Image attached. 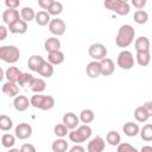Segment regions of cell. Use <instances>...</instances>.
Listing matches in <instances>:
<instances>
[{"label":"cell","mask_w":152,"mask_h":152,"mask_svg":"<svg viewBox=\"0 0 152 152\" xmlns=\"http://www.w3.org/2000/svg\"><path fill=\"white\" fill-rule=\"evenodd\" d=\"M20 1L19 0H5V6L7 8L11 10H17V7H19Z\"/></svg>","instance_id":"obj_41"},{"label":"cell","mask_w":152,"mask_h":152,"mask_svg":"<svg viewBox=\"0 0 152 152\" xmlns=\"http://www.w3.org/2000/svg\"><path fill=\"white\" fill-rule=\"evenodd\" d=\"M53 71H55V70H53V65H52L51 63H49L48 61H45L37 72H38L40 76H43V77H45V78H49V77H51V76L53 75Z\"/></svg>","instance_id":"obj_27"},{"label":"cell","mask_w":152,"mask_h":152,"mask_svg":"<svg viewBox=\"0 0 152 152\" xmlns=\"http://www.w3.org/2000/svg\"><path fill=\"white\" fill-rule=\"evenodd\" d=\"M19 19H21L20 17V13L18 10H11V8H7L2 13V21L5 24H7L8 26L15 21H18Z\"/></svg>","instance_id":"obj_12"},{"label":"cell","mask_w":152,"mask_h":152,"mask_svg":"<svg viewBox=\"0 0 152 152\" xmlns=\"http://www.w3.org/2000/svg\"><path fill=\"white\" fill-rule=\"evenodd\" d=\"M94 119H95V114H94V112L91 109H83L80 113V121L83 122L84 125L93 122Z\"/></svg>","instance_id":"obj_33"},{"label":"cell","mask_w":152,"mask_h":152,"mask_svg":"<svg viewBox=\"0 0 152 152\" xmlns=\"http://www.w3.org/2000/svg\"><path fill=\"white\" fill-rule=\"evenodd\" d=\"M8 31L14 34H23L27 31V23L24 21L23 19H19L18 21H15L8 26Z\"/></svg>","instance_id":"obj_17"},{"label":"cell","mask_w":152,"mask_h":152,"mask_svg":"<svg viewBox=\"0 0 152 152\" xmlns=\"http://www.w3.org/2000/svg\"><path fill=\"white\" fill-rule=\"evenodd\" d=\"M134 48H135V51L137 52H146V51H150V48H151V43L148 40L147 37L145 36H140L135 39L134 42Z\"/></svg>","instance_id":"obj_14"},{"label":"cell","mask_w":152,"mask_h":152,"mask_svg":"<svg viewBox=\"0 0 152 152\" xmlns=\"http://www.w3.org/2000/svg\"><path fill=\"white\" fill-rule=\"evenodd\" d=\"M44 62H45V59L42 56H39V55H32L28 58V61H27V66H28L30 70L37 72L39 70V68L43 65Z\"/></svg>","instance_id":"obj_19"},{"label":"cell","mask_w":152,"mask_h":152,"mask_svg":"<svg viewBox=\"0 0 152 152\" xmlns=\"http://www.w3.org/2000/svg\"><path fill=\"white\" fill-rule=\"evenodd\" d=\"M63 124L70 129V131H72V129H76L77 127H78V124H80V118L75 114V113H72V112H68V113H65L64 115H63Z\"/></svg>","instance_id":"obj_11"},{"label":"cell","mask_w":152,"mask_h":152,"mask_svg":"<svg viewBox=\"0 0 152 152\" xmlns=\"http://www.w3.org/2000/svg\"><path fill=\"white\" fill-rule=\"evenodd\" d=\"M132 5H133V7L137 8V11L142 10L146 5V0H132Z\"/></svg>","instance_id":"obj_44"},{"label":"cell","mask_w":152,"mask_h":152,"mask_svg":"<svg viewBox=\"0 0 152 152\" xmlns=\"http://www.w3.org/2000/svg\"><path fill=\"white\" fill-rule=\"evenodd\" d=\"M7 32H8V28L4 25H0V40H5L6 37H7Z\"/></svg>","instance_id":"obj_45"},{"label":"cell","mask_w":152,"mask_h":152,"mask_svg":"<svg viewBox=\"0 0 152 152\" xmlns=\"http://www.w3.org/2000/svg\"><path fill=\"white\" fill-rule=\"evenodd\" d=\"M31 106L36 109H42V110H50L55 106V99L51 95H42V94H36L31 99Z\"/></svg>","instance_id":"obj_2"},{"label":"cell","mask_w":152,"mask_h":152,"mask_svg":"<svg viewBox=\"0 0 152 152\" xmlns=\"http://www.w3.org/2000/svg\"><path fill=\"white\" fill-rule=\"evenodd\" d=\"M48 62L51 63L52 65H59V64H62L64 62V53L61 50L49 52V55H48Z\"/></svg>","instance_id":"obj_24"},{"label":"cell","mask_w":152,"mask_h":152,"mask_svg":"<svg viewBox=\"0 0 152 152\" xmlns=\"http://www.w3.org/2000/svg\"><path fill=\"white\" fill-rule=\"evenodd\" d=\"M104 7L118 15H127L131 11V7L127 1L125 0H106Z\"/></svg>","instance_id":"obj_5"},{"label":"cell","mask_w":152,"mask_h":152,"mask_svg":"<svg viewBox=\"0 0 152 152\" xmlns=\"http://www.w3.org/2000/svg\"><path fill=\"white\" fill-rule=\"evenodd\" d=\"M20 152H37V150H36V147H34L32 144L26 142V144H23V145H21Z\"/></svg>","instance_id":"obj_42"},{"label":"cell","mask_w":152,"mask_h":152,"mask_svg":"<svg viewBox=\"0 0 152 152\" xmlns=\"http://www.w3.org/2000/svg\"><path fill=\"white\" fill-rule=\"evenodd\" d=\"M28 106H31V101L25 95H18L13 100V107L18 112H25Z\"/></svg>","instance_id":"obj_13"},{"label":"cell","mask_w":152,"mask_h":152,"mask_svg":"<svg viewBox=\"0 0 152 152\" xmlns=\"http://www.w3.org/2000/svg\"><path fill=\"white\" fill-rule=\"evenodd\" d=\"M135 38V30L133 28V26L125 24L122 26H120L116 38H115V44L119 48H127L129 46L133 40Z\"/></svg>","instance_id":"obj_1"},{"label":"cell","mask_w":152,"mask_h":152,"mask_svg":"<svg viewBox=\"0 0 152 152\" xmlns=\"http://www.w3.org/2000/svg\"><path fill=\"white\" fill-rule=\"evenodd\" d=\"M45 88H46V82L40 77H34L30 84V89L36 94L43 93L45 90Z\"/></svg>","instance_id":"obj_22"},{"label":"cell","mask_w":152,"mask_h":152,"mask_svg":"<svg viewBox=\"0 0 152 152\" xmlns=\"http://www.w3.org/2000/svg\"><path fill=\"white\" fill-rule=\"evenodd\" d=\"M134 118L138 122H146L150 116H148L147 112L145 110V108L142 106H139L134 109Z\"/></svg>","instance_id":"obj_32"},{"label":"cell","mask_w":152,"mask_h":152,"mask_svg":"<svg viewBox=\"0 0 152 152\" xmlns=\"http://www.w3.org/2000/svg\"><path fill=\"white\" fill-rule=\"evenodd\" d=\"M15 144V137L10 133H5L1 137V145L6 148H12Z\"/></svg>","instance_id":"obj_35"},{"label":"cell","mask_w":152,"mask_h":152,"mask_svg":"<svg viewBox=\"0 0 152 152\" xmlns=\"http://www.w3.org/2000/svg\"><path fill=\"white\" fill-rule=\"evenodd\" d=\"M88 53H89V56L94 61L100 62V61L106 58V56H107V48L103 44H101V43H94V44H91L89 46Z\"/></svg>","instance_id":"obj_7"},{"label":"cell","mask_w":152,"mask_h":152,"mask_svg":"<svg viewBox=\"0 0 152 152\" xmlns=\"http://www.w3.org/2000/svg\"><path fill=\"white\" fill-rule=\"evenodd\" d=\"M55 0H39L38 1V6H40L43 10H49V7L52 5V2H53Z\"/></svg>","instance_id":"obj_43"},{"label":"cell","mask_w":152,"mask_h":152,"mask_svg":"<svg viewBox=\"0 0 152 152\" xmlns=\"http://www.w3.org/2000/svg\"><path fill=\"white\" fill-rule=\"evenodd\" d=\"M86 72L87 75L90 77V78H96L101 75V65H100V62L97 61H91L87 64V68H86Z\"/></svg>","instance_id":"obj_15"},{"label":"cell","mask_w":152,"mask_h":152,"mask_svg":"<svg viewBox=\"0 0 152 152\" xmlns=\"http://www.w3.org/2000/svg\"><path fill=\"white\" fill-rule=\"evenodd\" d=\"M116 152H139L134 146H132L128 142H120L118 145Z\"/></svg>","instance_id":"obj_40"},{"label":"cell","mask_w":152,"mask_h":152,"mask_svg":"<svg viewBox=\"0 0 152 152\" xmlns=\"http://www.w3.org/2000/svg\"><path fill=\"white\" fill-rule=\"evenodd\" d=\"M116 63H118V66H120L121 69L124 70H129L134 66V57H133V53L128 50H122L119 55H118V58H116Z\"/></svg>","instance_id":"obj_6"},{"label":"cell","mask_w":152,"mask_h":152,"mask_svg":"<svg viewBox=\"0 0 152 152\" xmlns=\"http://www.w3.org/2000/svg\"><path fill=\"white\" fill-rule=\"evenodd\" d=\"M104 147H106V142L103 138L100 135H96L88 142L87 152H103Z\"/></svg>","instance_id":"obj_10"},{"label":"cell","mask_w":152,"mask_h":152,"mask_svg":"<svg viewBox=\"0 0 152 152\" xmlns=\"http://www.w3.org/2000/svg\"><path fill=\"white\" fill-rule=\"evenodd\" d=\"M36 12H34V10L32 8V7H23L21 10H20V17H21V19L24 20V21H26V23H30V21H32V20H34L36 19Z\"/></svg>","instance_id":"obj_25"},{"label":"cell","mask_w":152,"mask_h":152,"mask_svg":"<svg viewBox=\"0 0 152 152\" xmlns=\"http://www.w3.org/2000/svg\"><path fill=\"white\" fill-rule=\"evenodd\" d=\"M7 152H20V150L19 148H10Z\"/></svg>","instance_id":"obj_49"},{"label":"cell","mask_w":152,"mask_h":152,"mask_svg":"<svg viewBox=\"0 0 152 152\" xmlns=\"http://www.w3.org/2000/svg\"><path fill=\"white\" fill-rule=\"evenodd\" d=\"M122 131L127 137H135V135H138L140 133V128H139L138 124L132 122V121H128V122L124 124Z\"/></svg>","instance_id":"obj_21"},{"label":"cell","mask_w":152,"mask_h":152,"mask_svg":"<svg viewBox=\"0 0 152 152\" xmlns=\"http://www.w3.org/2000/svg\"><path fill=\"white\" fill-rule=\"evenodd\" d=\"M51 148H52L53 152H66L68 148H69V144L63 138H59V139H56L52 142Z\"/></svg>","instance_id":"obj_26"},{"label":"cell","mask_w":152,"mask_h":152,"mask_svg":"<svg viewBox=\"0 0 152 152\" xmlns=\"http://www.w3.org/2000/svg\"><path fill=\"white\" fill-rule=\"evenodd\" d=\"M61 48V40L56 37H49L44 42V49L46 52H52V51H58Z\"/></svg>","instance_id":"obj_20"},{"label":"cell","mask_w":152,"mask_h":152,"mask_svg":"<svg viewBox=\"0 0 152 152\" xmlns=\"http://www.w3.org/2000/svg\"><path fill=\"white\" fill-rule=\"evenodd\" d=\"M140 152H152V146H150V145H145V146L141 147Z\"/></svg>","instance_id":"obj_48"},{"label":"cell","mask_w":152,"mask_h":152,"mask_svg":"<svg viewBox=\"0 0 152 152\" xmlns=\"http://www.w3.org/2000/svg\"><path fill=\"white\" fill-rule=\"evenodd\" d=\"M20 50L14 45H4L0 48V58L1 61L13 64L19 61Z\"/></svg>","instance_id":"obj_4"},{"label":"cell","mask_w":152,"mask_h":152,"mask_svg":"<svg viewBox=\"0 0 152 152\" xmlns=\"http://www.w3.org/2000/svg\"><path fill=\"white\" fill-rule=\"evenodd\" d=\"M133 20L137 24H140V25L146 24L147 20H148V13L146 11H144V10H138L133 14Z\"/></svg>","instance_id":"obj_31"},{"label":"cell","mask_w":152,"mask_h":152,"mask_svg":"<svg viewBox=\"0 0 152 152\" xmlns=\"http://www.w3.org/2000/svg\"><path fill=\"white\" fill-rule=\"evenodd\" d=\"M139 134L144 141H152V124H146L142 126Z\"/></svg>","instance_id":"obj_34"},{"label":"cell","mask_w":152,"mask_h":152,"mask_svg":"<svg viewBox=\"0 0 152 152\" xmlns=\"http://www.w3.org/2000/svg\"><path fill=\"white\" fill-rule=\"evenodd\" d=\"M91 128L88 125H82L78 126L76 129H72L69 132V140L75 142V144H80V142H84L87 141L90 137H91Z\"/></svg>","instance_id":"obj_3"},{"label":"cell","mask_w":152,"mask_h":152,"mask_svg":"<svg viewBox=\"0 0 152 152\" xmlns=\"http://www.w3.org/2000/svg\"><path fill=\"white\" fill-rule=\"evenodd\" d=\"M34 20H36V23L39 26H45V25H49L50 24L51 18H50V14L46 11H39L36 14V19Z\"/></svg>","instance_id":"obj_28"},{"label":"cell","mask_w":152,"mask_h":152,"mask_svg":"<svg viewBox=\"0 0 152 152\" xmlns=\"http://www.w3.org/2000/svg\"><path fill=\"white\" fill-rule=\"evenodd\" d=\"M106 141L110 146H118L121 142V137L116 131H109L106 135Z\"/></svg>","instance_id":"obj_30"},{"label":"cell","mask_w":152,"mask_h":152,"mask_svg":"<svg viewBox=\"0 0 152 152\" xmlns=\"http://www.w3.org/2000/svg\"><path fill=\"white\" fill-rule=\"evenodd\" d=\"M21 74L23 72L19 70V68H17V66H8L7 70L5 71V77L10 82L18 83V80H19V77H20Z\"/></svg>","instance_id":"obj_23"},{"label":"cell","mask_w":152,"mask_h":152,"mask_svg":"<svg viewBox=\"0 0 152 152\" xmlns=\"http://www.w3.org/2000/svg\"><path fill=\"white\" fill-rule=\"evenodd\" d=\"M135 59H137V63H138L140 66H146V65H148L150 62H151L150 51H146V52H137Z\"/></svg>","instance_id":"obj_29"},{"label":"cell","mask_w":152,"mask_h":152,"mask_svg":"<svg viewBox=\"0 0 152 152\" xmlns=\"http://www.w3.org/2000/svg\"><path fill=\"white\" fill-rule=\"evenodd\" d=\"M142 107L145 108V110L147 112L148 116L151 118V116H152V101H146V102L142 104Z\"/></svg>","instance_id":"obj_46"},{"label":"cell","mask_w":152,"mask_h":152,"mask_svg":"<svg viewBox=\"0 0 152 152\" xmlns=\"http://www.w3.org/2000/svg\"><path fill=\"white\" fill-rule=\"evenodd\" d=\"M12 127H13V121H12V119H11L10 116L2 114V115L0 116V129L4 131V132H6V131H10Z\"/></svg>","instance_id":"obj_36"},{"label":"cell","mask_w":152,"mask_h":152,"mask_svg":"<svg viewBox=\"0 0 152 152\" xmlns=\"http://www.w3.org/2000/svg\"><path fill=\"white\" fill-rule=\"evenodd\" d=\"M100 65H101V75L102 76H109L115 70L114 62L110 58H107V57L104 59L100 61Z\"/></svg>","instance_id":"obj_18"},{"label":"cell","mask_w":152,"mask_h":152,"mask_svg":"<svg viewBox=\"0 0 152 152\" xmlns=\"http://www.w3.org/2000/svg\"><path fill=\"white\" fill-rule=\"evenodd\" d=\"M33 78H34V77H33L31 74H28V72H23V74L20 75V77H19V80H18V86H20V87L30 86Z\"/></svg>","instance_id":"obj_39"},{"label":"cell","mask_w":152,"mask_h":152,"mask_svg":"<svg viewBox=\"0 0 152 152\" xmlns=\"http://www.w3.org/2000/svg\"><path fill=\"white\" fill-rule=\"evenodd\" d=\"M69 152H86V150H84V147L83 146H81V145H74L70 150H69Z\"/></svg>","instance_id":"obj_47"},{"label":"cell","mask_w":152,"mask_h":152,"mask_svg":"<svg viewBox=\"0 0 152 152\" xmlns=\"http://www.w3.org/2000/svg\"><path fill=\"white\" fill-rule=\"evenodd\" d=\"M53 133L58 138H64V137L69 135V128L64 124H57L53 127Z\"/></svg>","instance_id":"obj_37"},{"label":"cell","mask_w":152,"mask_h":152,"mask_svg":"<svg viewBox=\"0 0 152 152\" xmlns=\"http://www.w3.org/2000/svg\"><path fill=\"white\" fill-rule=\"evenodd\" d=\"M65 30H66V26H65V23L62 20V19H51L50 24H49V31L53 34V36H63L65 33Z\"/></svg>","instance_id":"obj_8"},{"label":"cell","mask_w":152,"mask_h":152,"mask_svg":"<svg viewBox=\"0 0 152 152\" xmlns=\"http://www.w3.org/2000/svg\"><path fill=\"white\" fill-rule=\"evenodd\" d=\"M2 93L10 97H17L18 94H19V86L18 83H14V82H5L2 84Z\"/></svg>","instance_id":"obj_16"},{"label":"cell","mask_w":152,"mask_h":152,"mask_svg":"<svg viewBox=\"0 0 152 152\" xmlns=\"http://www.w3.org/2000/svg\"><path fill=\"white\" fill-rule=\"evenodd\" d=\"M14 133L18 139L25 140L32 135V127L26 122H21V124H18V126L14 129Z\"/></svg>","instance_id":"obj_9"},{"label":"cell","mask_w":152,"mask_h":152,"mask_svg":"<svg viewBox=\"0 0 152 152\" xmlns=\"http://www.w3.org/2000/svg\"><path fill=\"white\" fill-rule=\"evenodd\" d=\"M50 15H59L63 12V5L59 1H53L52 5L49 7V10L46 11Z\"/></svg>","instance_id":"obj_38"}]
</instances>
